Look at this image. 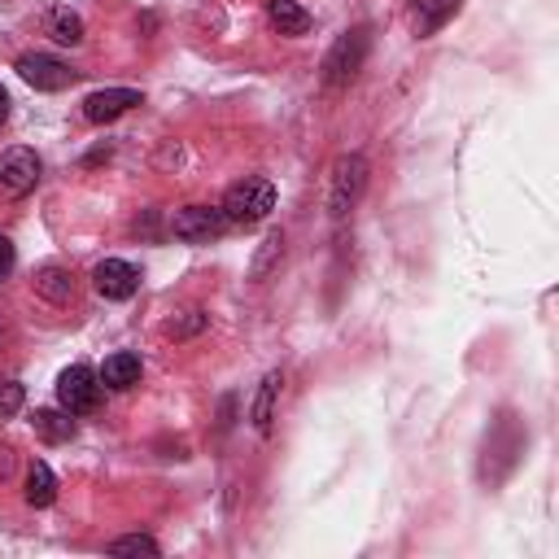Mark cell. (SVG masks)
Here are the masks:
<instances>
[{
    "label": "cell",
    "instance_id": "6da1fadb",
    "mask_svg": "<svg viewBox=\"0 0 559 559\" xmlns=\"http://www.w3.org/2000/svg\"><path fill=\"white\" fill-rule=\"evenodd\" d=\"M528 445V428L515 411H498L485 428V441H480V463H476V480L498 489L515 467H520V454Z\"/></svg>",
    "mask_w": 559,
    "mask_h": 559
},
{
    "label": "cell",
    "instance_id": "7a4b0ae2",
    "mask_svg": "<svg viewBox=\"0 0 559 559\" xmlns=\"http://www.w3.org/2000/svg\"><path fill=\"white\" fill-rule=\"evenodd\" d=\"M218 210H223V218L231 227H253V223H262L275 210V188H271V179L249 175V179H240V183L227 188V197H223Z\"/></svg>",
    "mask_w": 559,
    "mask_h": 559
},
{
    "label": "cell",
    "instance_id": "3957f363",
    "mask_svg": "<svg viewBox=\"0 0 559 559\" xmlns=\"http://www.w3.org/2000/svg\"><path fill=\"white\" fill-rule=\"evenodd\" d=\"M367 48H371V31L367 26H349L345 35H336V44L323 57V87H345L362 70Z\"/></svg>",
    "mask_w": 559,
    "mask_h": 559
},
{
    "label": "cell",
    "instance_id": "277c9868",
    "mask_svg": "<svg viewBox=\"0 0 559 559\" xmlns=\"http://www.w3.org/2000/svg\"><path fill=\"white\" fill-rule=\"evenodd\" d=\"M367 188V157L362 153H345L336 166H332V188H328V214L332 218H345L358 197Z\"/></svg>",
    "mask_w": 559,
    "mask_h": 559
},
{
    "label": "cell",
    "instance_id": "5b68a950",
    "mask_svg": "<svg viewBox=\"0 0 559 559\" xmlns=\"http://www.w3.org/2000/svg\"><path fill=\"white\" fill-rule=\"evenodd\" d=\"M57 402H61V411H70V415L96 411V402H100V376H96L87 362L66 367V371L57 376Z\"/></svg>",
    "mask_w": 559,
    "mask_h": 559
},
{
    "label": "cell",
    "instance_id": "8992f818",
    "mask_svg": "<svg viewBox=\"0 0 559 559\" xmlns=\"http://www.w3.org/2000/svg\"><path fill=\"white\" fill-rule=\"evenodd\" d=\"M231 223L223 218L218 205H183L170 214V231L175 240H188V245H205V240H218Z\"/></svg>",
    "mask_w": 559,
    "mask_h": 559
},
{
    "label": "cell",
    "instance_id": "52a82bcc",
    "mask_svg": "<svg viewBox=\"0 0 559 559\" xmlns=\"http://www.w3.org/2000/svg\"><path fill=\"white\" fill-rule=\"evenodd\" d=\"M17 74H22V83H31L35 92H66V87L79 79L66 61H57V57H48V52H26V57H17Z\"/></svg>",
    "mask_w": 559,
    "mask_h": 559
},
{
    "label": "cell",
    "instance_id": "ba28073f",
    "mask_svg": "<svg viewBox=\"0 0 559 559\" xmlns=\"http://www.w3.org/2000/svg\"><path fill=\"white\" fill-rule=\"evenodd\" d=\"M39 157H35V148H22V144H13V148H4V157H0V188L9 192V197H26L35 183H39Z\"/></svg>",
    "mask_w": 559,
    "mask_h": 559
},
{
    "label": "cell",
    "instance_id": "9c48e42d",
    "mask_svg": "<svg viewBox=\"0 0 559 559\" xmlns=\"http://www.w3.org/2000/svg\"><path fill=\"white\" fill-rule=\"evenodd\" d=\"M92 288H96L105 301H127V297H135V288H140V271H135L131 262H122V258H105V262L92 266Z\"/></svg>",
    "mask_w": 559,
    "mask_h": 559
},
{
    "label": "cell",
    "instance_id": "30bf717a",
    "mask_svg": "<svg viewBox=\"0 0 559 559\" xmlns=\"http://www.w3.org/2000/svg\"><path fill=\"white\" fill-rule=\"evenodd\" d=\"M140 105V92L135 87H100V92H92L87 100H83V118L87 122H114V118H122L127 109H135Z\"/></svg>",
    "mask_w": 559,
    "mask_h": 559
},
{
    "label": "cell",
    "instance_id": "8fae6325",
    "mask_svg": "<svg viewBox=\"0 0 559 559\" xmlns=\"http://www.w3.org/2000/svg\"><path fill=\"white\" fill-rule=\"evenodd\" d=\"M31 288H35V297H44L48 306H66V301L74 297V275H70V266H61V262H44V266L35 271V280H31Z\"/></svg>",
    "mask_w": 559,
    "mask_h": 559
},
{
    "label": "cell",
    "instance_id": "7c38bea8",
    "mask_svg": "<svg viewBox=\"0 0 559 559\" xmlns=\"http://www.w3.org/2000/svg\"><path fill=\"white\" fill-rule=\"evenodd\" d=\"M100 384L105 389H114V393H122V389H131V384H140V354H131V349H118V354H109L105 362H100Z\"/></svg>",
    "mask_w": 559,
    "mask_h": 559
},
{
    "label": "cell",
    "instance_id": "4fadbf2b",
    "mask_svg": "<svg viewBox=\"0 0 559 559\" xmlns=\"http://www.w3.org/2000/svg\"><path fill=\"white\" fill-rule=\"evenodd\" d=\"M280 389H284V376L280 371H266L262 384H258V393H253V406H249V419H253L258 432H271L275 406H280Z\"/></svg>",
    "mask_w": 559,
    "mask_h": 559
},
{
    "label": "cell",
    "instance_id": "5bb4252c",
    "mask_svg": "<svg viewBox=\"0 0 559 559\" xmlns=\"http://www.w3.org/2000/svg\"><path fill=\"white\" fill-rule=\"evenodd\" d=\"M31 428H35V437H39V441L61 445V441H70V437H74V415H70V411L39 406V411L31 415Z\"/></svg>",
    "mask_w": 559,
    "mask_h": 559
},
{
    "label": "cell",
    "instance_id": "9a60e30c",
    "mask_svg": "<svg viewBox=\"0 0 559 559\" xmlns=\"http://www.w3.org/2000/svg\"><path fill=\"white\" fill-rule=\"evenodd\" d=\"M266 22L280 35H306L310 31V13L297 0H266Z\"/></svg>",
    "mask_w": 559,
    "mask_h": 559
},
{
    "label": "cell",
    "instance_id": "2e32d148",
    "mask_svg": "<svg viewBox=\"0 0 559 559\" xmlns=\"http://www.w3.org/2000/svg\"><path fill=\"white\" fill-rule=\"evenodd\" d=\"M280 262H284V231H266L262 245H258V253H253V262H249V280L262 284Z\"/></svg>",
    "mask_w": 559,
    "mask_h": 559
},
{
    "label": "cell",
    "instance_id": "e0dca14e",
    "mask_svg": "<svg viewBox=\"0 0 559 559\" xmlns=\"http://www.w3.org/2000/svg\"><path fill=\"white\" fill-rule=\"evenodd\" d=\"M52 498H57V476H52V467L48 463H31L26 467V502L31 507H52Z\"/></svg>",
    "mask_w": 559,
    "mask_h": 559
},
{
    "label": "cell",
    "instance_id": "ac0fdd59",
    "mask_svg": "<svg viewBox=\"0 0 559 559\" xmlns=\"http://www.w3.org/2000/svg\"><path fill=\"white\" fill-rule=\"evenodd\" d=\"M44 31L57 44H83V17L74 9H48L44 13Z\"/></svg>",
    "mask_w": 559,
    "mask_h": 559
},
{
    "label": "cell",
    "instance_id": "d6986e66",
    "mask_svg": "<svg viewBox=\"0 0 559 559\" xmlns=\"http://www.w3.org/2000/svg\"><path fill=\"white\" fill-rule=\"evenodd\" d=\"M109 555H162V546L148 537V533H127V537H114L109 542Z\"/></svg>",
    "mask_w": 559,
    "mask_h": 559
},
{
    "label": "cell",
    "instance_id": "ffe728a7",
    "mask_svg": "<svg viewBox=\"0 0 559 559\" xmlns=\"http://www.w3.org/2000/svg\"><path fill=\"white\" fill-rule=\"evenodd\" d=\"M424 4V17H419V35H432L454 9H459V0H419Z\"/></svg>",
    "mask_w": 559,
    "mask_h": 559
},
{
    "label": "cell",
    "instance_id": "44dd1931",
    "mask_svg": "<svg viewBox=\"0 0 559 559\" xmlns=\"http://www.w3.org/2000/svg\"><path fill=\"white\" fill-rule=\"evenodd\" d=\"M22 402H26V389H22L17 380H4V384H0V419L17 415V411H22Z\"/></svg>",
    "mask_w": 559,
    "mask_h": 559
},
{
    "label": "cell",
    "instance_id": "7402d4cb",
    "mask_svg": "<svg viewBox=\"0 0 559 559\" xmlns=\"http://www.w3.org/2000/svg\"><path fill=\"white\" fill-rule=\"evenodd\" d=\"M183 314H188L183 323H170V332H175V336H192V332H201V328H205V314H201V310H183Z\"/></svg>",
    "mask_w": 559,
    "mask_h": 559
},
{
    "label": "cell",
    "instance_id": "603a6c76",
    "mask_svg": "<svg viewBox=\"0 0 559 559\" xmlns=\"http://www.w3.org/2000/svg\"><path fill=\"white\" fill-rule=\"evenodd\" d=\"M13 271V240L9 236H0V280Z\"/></svg>",
    "mask_w": 559,
    "mask_h": 559
},
{
    "label": "cell",
    "instance_id": "cb8c5ba5",
    "mask_svg": "<svg viewBox=\"0 0 559 559\" xmlns=\"http://www.w3.org/2000/svg\"><path fill=\"white\" fill-rule=\"evenodd\" d=\"M4 122H9V92L0 87V127H4Z\"/></svg>",
    "mask_w": 559,
    "mask_h": 559
}]
</instances>
